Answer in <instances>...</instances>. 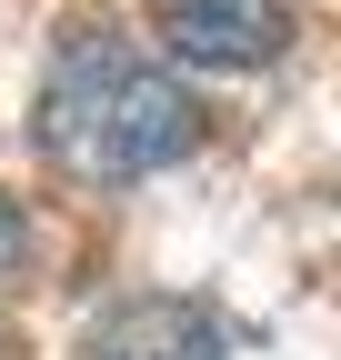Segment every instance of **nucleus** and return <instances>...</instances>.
Returning <instances> with one entry per match:
<instances>
[{
  "label": "nucleus",
  "instance_id": "1",
  "mask_svg": "<svg viewBox=\"0 0 341 360\" xmlns=\"http://www.w3.org/2000/svg\"><path fill=\"white\" fill-rule=\"evenodd\" d=\"M30 141H40V160L61 180L111 191V180H151V170L181 160L201 141V101L161 60H141L131 40L80 30V40H61L51 80L30 101Z\"/></svg>",
  "mask_w": 341,
  "mask_h": 360
},
{
  "label": "nucleus",
  "instance_id": "2",
  "mask_svg": "<svg viewBox=\"0 0 341 360\" xmlns=\"http://www.w3.org/2000/svg\"><path fill=\"white\" fill-rule=\"evenodd\" d=\"M291 30V0H151V40L181 70H271Z\"/></svg>",
  "mask_w": 341,
  "mask_h": 360
},
{
  "label": "nucleus",
  "instance_id": "3",
  "mask_svg": "<svg viewBox=\"0 0 341 360\" xmlns=\"http://www.w3.org/2000/svg\"><path fill=\"white\" fill-rule=\"evenodd\" d=\"M80 360H221V321L201 300L141 290V300H120L80 330Z\"/></svg>",
  "mask_w": 341,
  "mask_h": 360
},
{
  "label": "nucleus",
  "instance_id": "4",
  "mask_svg": "<svg viewBox=\"0 0 341 360\" xmlns=\"http://www.w3.org/2000/svg\"><path fill=\"white\" fill-rule=\"evenodd\" d=\"M30 240H40V231H30V210L0 191V281H20V270H30Z\"/></svg>",
  "mask_w": 341,
  "mask_h": 360
},
{
  "label": "nucleus",
  "instance_id": "5",
  "mask_svg": "<svg viewBox=\"0 0 341 360\" xmlns=\"http://www.w3.org/2000/svg\"><path fill=\"white\" fill-rule=\"evenodd\" d=\"M0 360H20V340H11V321H0Z\"/></svg>",
  "mask_w": 341,
  "mask_h": 360
}]
</instances>
